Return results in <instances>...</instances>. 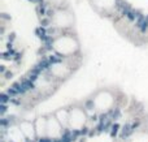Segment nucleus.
I'll return each instance as SVG.
<instances>
[{
    "label": "nucleus",
    "instance_id": "nucleus-6",
    "mask_svg": "<svg viewBox=\"0 0 148 142\" xmlns=\"http://www.w3.org/2000/svg\"><path fill=\"white\" fill-rule=\"evenodd\" d=\"M49 73L53 78L56 80H64V78L69 77L72 73V68L65 63H55L49 68Z\"/></svg>",
    "mask_w": 148,
    "mask_h": 142
},
{
    "label": "nucleus",
    "instance_id": "nucleus-3",
    "mask_svg": "<svg viewBox=\"0 0 148 142\" xmlns=\"http://www.w3.org/2000/svg\"><path fill=\"white\" fill-rule=\"evenodd\" d=\"M92 104H94V108L96 110L97 112H101V114L108 112L113 108V104H114V95L108 90H101L94 97Z\"/></svg>",
    "mask_w": 148,
    "mask_h": 142
},
{
    "label": "nucleus",
    "instance_id": "nucleus-7",
    "mask_svg": "<svg viewBox=\"0 0 148 142\" xmlns=\"http://www.w3.org/2000/svg\"><path fill=\"white\" fill-rule=\"evenodd\" d=\"M91 4L94 5L95 9L101 10V12H108L117 5V0H91Z\"/></svg>",
    "mask_w": 148,
    "mask_h": 142
},
{
    "label": "nucleus",
    "instance_id": "nucleus-11",
    "mask_svg": "<svg viewBox=\"0 0 148 142\" xmlns=\"http://www.w3.org/2000/svg\"><path fill=\"white\" fill-rule=\"evenodd\" d=\"M9 137L13 142H25V134L22 133V130L18 128H12L9 129Z\"/></svg>",
    "mask_w": 148,
    "mask_h": 142
},
{
    "label": "nucleus",
    "instance_id": "nucleus-4",
    "mask_svg": "<svg viewBox=\"0 0 148 142\" xmlns=\"http://www.w3.org/2000/svg\"><path fill=\"white\" fill-rule=\"evenodd\" d=\"M87 121V114L83 111V108L74 107L69 110V128L73 130H79L84 127Z\"/></svg>",
    "mask_w": 148,
    "mask_h": 142
},
{
    "label": "nucleus",
    "instance_id": "nucleus-9",
    "mask_svg": "<svg viewBox=\"0 0 148 142\" xmlns=\"http://www.w3.org/2000/svg\"><path fill=\"white\" fill-rule=\"evenodd\" d=\"M35 129L38 137H47V119L46 117H38L35 121Z\"/></svg>",
    "mask_w": 148,
    "mask_h": 142
},
{
    "label": "nucleus",
    "instance_id": "nucleus-1",
    "mask_svg": "<svg viewBox=\"0 0 148 142\" xmlns=\"http://www.w3.org/2000/svg\"><path fill=\"white\" fill-rule=\"evenodd\" d=\"M52 48L61 56H72L79 50V42L73 34H62L52 42Z\"/></svg>",
    "mask_w": 148,
    "mask_h": 142
},
{
    "label": "nucleus",
    "instance_id": "nucleus-13",
    "mask_svg": "<svg viewBox=\"0 0 148 142\" xmlns=\"http://www.w3.org/2000/svg\"><path fill=\"white\" fill-rule=\"evenodd\" d=\"M69 0H47L49 5L55 8V9H59V8H65V5L68 4Z\"/></svg>",
    "mask_w": 148,
    "mask_h": 142
},
{
    "label": "nucleus",
    "instance_id": "nucleus-8",
    "mask_svg": "<svg viewBox=\"0 0 148 142\" xmlns=\"http://www.w3.org/2000/svg\"><path fill=\"white\" fill-rule=\"evenodd\" d=\"M20 129L22 130V133L25 134V137L29 138V140H33V138L38 137V136H36L35 124H33L31 121H22L20 124Z\"/></svg>",
    "mask_w": 148,
    "mask_h": 142
},
{
    "label": "nucleus",
    "instance_id": "nucleus-5",
    "mask_svg": "<svg viewBox=\"0 0 148 142\" xmlns=\"http://www.w3.org/2000/svg\"><path fill=\"white\" fill-rule=\"evenodd\" d=\"M62 125L57 120L56 116H51L47 119V137L52 140H57L62 136Z\"/></svg>",
    "mask_w": 148,
    "mask_h": 142
},
{
    "label": "nucleus",
    "instance_id": "nucleus-10",
    "mask_svg": "<svg viewBox=\"0 0 148 142\" xmlns=\"http://www.w3.org/2000/svg\"><path fill=\"white\" fill-rule=\"evenodd\" d=\"M55 116L57 117L60 123H61L62 127H69V110H65V108H61L55 114Z\"/></svg>",
    "mask_w": 148,
    "mask_h": 142
},
{
    "label": "nucleus",
    "instance_id": "nucleus-2",
    "mask_svg": "<svg viewBox=\"0 0 148 142\" xmlns=\"http://www.w3.org/2000/svg\"><path fill=\"white\" fill-rule=\"evenodd\" d=\"M51 22L53 28L66 30L74 25V16L66 8H59V9H55V12L52 13Z\"/></svg>",
    "mask_w": 148,
    "mask_h": 142
},
{
    "label": "nucleus",
    "instance_id": "nucleus-12",
    "mask_svg": "<svg viewBox=\"0 0 148 142\" xmlns=\"http://www.w3.org/2000/svg\"><path fill=\"white\" fill-rule=\"evenodd\" d=\"M129 142H148V132L134 133V134L130 137Z\"/></svg>",
    "mask_w": 148,
    "mask_h": 142
}]
</instances>
